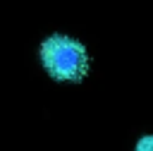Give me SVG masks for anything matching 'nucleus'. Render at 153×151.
<instances>
[{"label":"nucleus","instance_id":"nucleus-2","mask_svg":"<svg viewBox=\"0 0 153 151\" xmlns=\"http://www.w3.org/2000/svg\"><path fill=\"white\" fill-rule=\"evenodd\" d=\"M134 151H153V132H143L134 141Z\"/></svg>","mask_w":153,"mask_h":151},{"label":"nucleus","instance_id":"nucleus-1","mask_svg":"<svg viewBox=\"0 0 153 151\" xmlns=\"http://www.w3.org/2000/svg\"><path fill=\"white\" fill-rule=\"evenodd\" d=\"M38 65L50 81L79 86L93 70V55L79 36L53 31L38 43Z\"/></svg>","mask_w":153,"mask_h":151}]
</instances>
